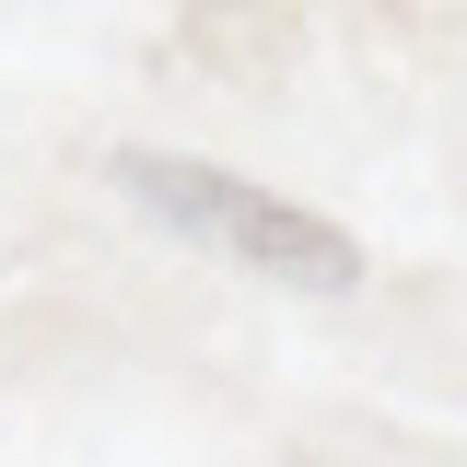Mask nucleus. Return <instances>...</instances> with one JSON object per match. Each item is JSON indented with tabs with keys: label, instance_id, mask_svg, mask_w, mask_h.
<instances>
[{
	"label": "nucleus",
	"instance_id": "nucleus-1",
	"mask_svg": "<svg viewBox=\"0 0 467 467\" xmlns=\"http://www.w3.org/2000/svg\"><path fill=\"white\" fill-rule=\"evenodd\" d=\"M117 187H129L140 211H164L175 234H199V245H223V257H245V269H269V281H292V292L362 281V245H350L339 223H316V211H292V199H269V187H245V175H223V164L129 152Z\"/></svg>",
	"mask_w": 467,
	"mask_h": 467
}]
</instances>
